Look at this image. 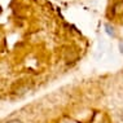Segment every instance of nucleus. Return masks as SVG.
Masks as SVG:
<instances>
[{
  "mask_svg": "<svg viewBox=\"0 0 123 123\" xmlns=\"http://www.w3.org/2000/svg\"><path fill=\"white\" fill-rule=\"evenodd\" d=\"M105 27H106V32H108L110 36H114L115 35V32H114V29L111 27L110 25H105Z\"/></svg>",
  "mask_w": 123,
  "mask_h": 123,
  "instance_id": "1",
  "label": "nucleus"
},
{
  "mask_svg": "<svg viewBox=\"0 0 123 123\" xmlns=\"http://www.w3.org/2000/svg\"><path fill=\"white\" fill-rule=\"evenodd\" d=\"M8 123H22V122L18 121V119H13V121H9Z\"/></svg>",
  "mask_w": 123,
  "mask_h": 123,
  "instance_id": "2",
  "label": "nucleus"
}]
</instances>
